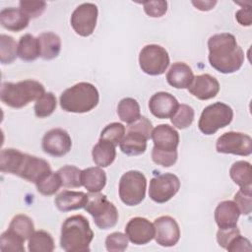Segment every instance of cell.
<instances>
[{"label":"cell","mask_w":252,"mask_h":252,"mask_svg":"<svg viewBox=\"0 0 252 252\" xmlns=\"http://www.w3.org/2000/svg\"><path fill=\"white\" fill-rule=\"evenodd\" d=\"M194 109L188 104H179L174 114L170 117V121L178 129L188 128L194 120Z\"/></svg>","instance_id":"cell-37"},{"label":"cell","mask_w":252,"mask_h":252,"mask_svg":"<svg viewBox=\"0 0 252 252\" xmlns=\"http://www.w3.org/2000/svg\"><path fill=\"white\" fill-rule=\"evenodd\" d=\"M45 94L44 87L35 80H24L18 83L4 82L1 86L2 102L12 108H22L31 101L37 100Z\"/></svg>","instance_id":"cell-4"},{"label":"cell","mask_w":252,"mask_h":252,"mask_svg":"<svg viewBox=\"0 0 252 252\" xmlns=\"http://www.w3.org/2000/svg\"><path fill=\"white\" fill-rule=\"evenodd\" d=\"M192 4L201 11H209L214 8L217 1H192Z\"/></svg>","instance_id":"cell-49"},{"label":"cell","mask_w":252,"mask_h":252,"mask_svg":"<svg viewBox=\"0 0 252 252\" xmlns=\"http://www.w3.org/2000/svg\"><path fill=\"white\" fill-rule=\"evenodd\" d=\"M125 234L133 244L144 245L155 238V226L145 218H132L126 224Z\"/></svg>","instance_id":"cell-14"},{"label":"cell","mask_w":252,"mask_h":252,"mask_svg":"<svg viewBox=\"0 0 252 252\" xmlns=\"http://www.w3.org/2000/svg\"><path fill=\"white\" fill-rule=\"evenodd\" d=\"M30 22V18L20 8H4L0 12L1 26L11 32H18L25 30Z\"/></svg>","instance_id":"cell-22"},{"label":"cell","mask_w":252,"mask_h":252,"mask_svg":"<svg viewBox=\"0 0 252 252\" xmlns=\"http://www.w3.org/2000/svg\"><path fill=\"white\" fill-rule=\"evenodd\" d=\"M216 150L220 154L247 157L252 153V139L241 132H226L218 138Z\"/></svg>","instance_id":"cell-9"},{"label":"cell","mask_w":252,"mask_h":252,"mask_svg":"<svg viewBox=\"0 0 252 252\" xmlns=\"http://www.w3.org/2000/svg\"><path fill=\"white\" fill-rule=\"evenodd\" d=\"M88 199L89 195L82 191L64 190L55 197L54 203L60 212H69L85 208Z\"/></svg>","instance_id":"cell-20"},{"label":"cell","mask_w":252,"mask_h":252,"mask_svg":"<svg viewBox=\"0 0 252 252\" xmlns=\"http://www.w3.org/2000/svg\"><path fill=\"white\" fill-rule=\"evenodd\" d=\"M154 147L159 150L175 151L179 144L178 132L168 124H159L153 129L152 136Z\"/></svg>","instance_id":"cell-18"},{"label":"cell","mask_w":252,"mask_h":252,"mask_svg":"<svg viewBox=\"0 0 252 252\" xmlns=\"http://www.w3.org/2000/svg\"><path fill=\"white\" fill-rule=\"evenodd\" d=\"M193 79L192 69L184 62L173 63L166 74L167 83L175 89H188Z\"/></svg>","instance_id":"cell-19"},{"label":"cell","mask_w":252,"mask_h":252,"mask_svg":"<svg viewBox=\"0 0 252 252\" xmlns=\"http://www.w3.org/2000/svg\"><path fill=\"white\" fill-rule=\"evenodd\" d=\"M20 9L31 19L39 17L45 10L46 3L43 1H20Z\"/></svg>","instance_id":"cell-43"},{"label":"cell","mask_w":252,"mask_h":252,"mask_svg":"<svg viewBox=\"0 0 252 252\" xmlns=\"http://www.w3.org/2000/svg\"><path fill=\"white\" fill-rule=\"evenodd\" d=\"M147 189V179L138 170L125 172L119 181V197L127 206H137L145 198Z\"/></svg>","instance_id":"cell-7"},{"label":"cell","mask_w":252,"mask_h":252,"mask_svg":"<svg viewBox=\"0 0 252 252\" xmlns=\"http://www.w3.org/2000/svg\"><path fill=\"white\" fill-rule=\"evenodd\" d=\"M28 248L31 252H51L54 250V241L49 232L37 230L30 237Z\"/></svg>","instance_id":"cell-31"},{"label":"cell","mask_w":252,"mask_h":252,"mask_svg":"<svg viewBox=\"0 0 252 252\" xmlns=\"http://www.w3.org/2000/svg\"><path fill=\"white\" fill-rule=\"evenodd\" d=\"M153 129L154 128H153L152 122L146 116H140L137 120L130 123L127 127V131L139 133L144 137H146L148 140L152 136Z\"/></svg>","instance_id":"cell-44"},{"label":"cell","mask_w":252,"mask_h":252,"mask_svg":"<svg viewBox=\"0 0 252 252\" xmlns=\"http://www.w3.org/2000/svg\"><path fill=\"white\" fill-rule=\"evenodd\" d=\"M155 239L162 247L174 246L180 238V228L176 220L169 216H161L155 220Z\"/></svg>","instance_id":"cell-13"},{"label":"cell","mask_w":252,"mask_h":252,"mask_svg":"<svg viewBox=\"0 0 252 252\" xmlns=\"http://www.w3.org/2000/svg\"><path fill=\"white\" fill-rule=\"evenodd\" d=\"M93 160L99 167L109 166L116 158L115 146L110 142L104 140H98L94 145L92 152Z\"/></svg>","instance_id":"cell-27"},{"label":"cell","mask_w":252,"mask_h":252,"mask_svg":"<svg viewBox=\"0 0 252 252\" xmlns=\"http://www.w3.org/2000/svg\"><path fill=\"white\" fill-rule=\"evenodd\" d=\"M239 216L240 212L234 201H222L215 210V220L220 228L236 226Z\"/></svg>","instance_id":"cell-21"},{"label":"cell","mask_w":252,"mask_h":252,"mask_svg":"<svg viewBox=\"0 0 252 252\" xmlns=\"http://www.w3.org/2000/svg\"><path fill=\"white\" fill-rule=\"evenodd\" d=\"M24 240L18 235L7 229L1 234L0 237V250L1 251H13V252H25Z\"/></svg>","instance_id":"cell-38"},{"label":"cell","mask_w":252,"mask_h":252,"mask_svg":"<svg viewBox=\"0 0 252 252\" xmlns=\"http://www.w3.org/2000/svg\"><path fill=\"white\" fill-rule=\"evenodd\" d=\"M18 56L24 61H34L37 57H40L37 37L31 33L22 35L18 43Z\"/></svg>","instance_id":"cell-28"},{"label":"cell","mask_w":252,"mask_h":252,"mask_svg":"<svg viewBox=\"0 0 252 252\" xmlns=\"http://www.w3.org/2000/svg\"><path fill=\"white\" fill-rule=\"evenodd\" d=\"M105 247L109 252H122L128 247V237L122 232H112L106 236Z\"/></svg>","instance_id":"cell-41"},{"label":"cell","mask_w":252,"mask_h":252,"mask_svg":"<svg viewBox=\"0 0 252 252\" xmlns=\"http://www.w3.org/2000/svg\"><path fill=\"white\" fill-rule=\"evenodd\" d=\"M37 39L39 42L40 57L43 60H51L59 55L61 50V39L56 33L52 32H41Z\"/></svg>","instance_id":"cell-23"},{"label":"cell","mask_w":252,"mask_h":252,"mask_svg":"<svg viewBox=\"0 0 252 252\" xmlns=\"http://www.w3.org/2000/svg\"><path fill=\"white\" fill-rule=\"evenodd\" d=\"M125 134V127L123 124L118 122H113L106 125L100 133V140L110 142L115 147L121 142Z\"/></svg>","instance_id":"cell-39"},{"label":"cell","mask_w":252,"mask_h":252,"mask_svg":"<svg viewBox=\"0 0 252 252\" xmlns=\"http://www.w3.org/2000/svg\"><path fill=\"white\" fill-rule=\"evenodd\" d=\"M152 159L155 163L161 165L163 167H169L173 165L177 160V150L175 151H166L153 148L152 151Z\"/></svg>","instance_id":"cell-40"},{"label":"cell","mask_w":252,"mask_h":252,"mask_svg":"<svg viewBox=\"0 0 252 252\" xmlns=\"http://www.w3.org/2000/svg\"><path fill=\"white\" fill-rule=\"evenodd\" d=\"M82 184L90 193H98L106 184V174L100 167H88L82 170Z\"/></svg>","instance_id":"cell-26"},{"label":"cell","mask_w":252,"mask_h":252,"mask_svg":"<svg viewBox=\"0 0 252 252\" xmlns=\"http://www.w3.org/2000/svg\"><path fill=\"white\" fill-rule=\"evenodd\" d=\"M179 188L180 180L175 174H159L151 179L149 196L154 202L163 204L169 201L178 192Z\"/></svg>","instance_id":"cell-10"},{"label":"cell","mask_w":252,"mask_h":252,"mask_svg":"<svg viewBox=\"0 0 252 252\" xmlns=\"http://www.w3.org/2000/svg\"><path fill=\"white\" fill-rule=\"evenodd\" d=\"M251 187L250 188H240L238 192L234 195V202L237 205L240 214L250 215L251 213Z\"/></svg>","instance_id":"cell-42"},{"label":"cell","mask_w":252,"mask_h":252,"mask_svg":"<svg viewBox=\"0 0 252 252\" xmlns=\"http://www.w3.org/2000/svg\"><path fill=\"white\" fill-rule=\"evenodd\" d=\"M94 232L89 220L82 215H74L65 220L61 226L60 246L67 252L90 251Z\"/></svg>","instance_id":"cell-2"},{"label":"cell","mask_w":252,"mask_h":252,"mask_svg":"<svg viewBox=\"0 0 252 252\" xmlns=\"http://www.w3.org/2000/svg\"><path fill=\"white\" fill-rule=\"evenodd\" d=\"M226 250L229 252H237V251H251V243L250 241L242 236L241 234L236 235L231 239L228 243Z\"/></svg>","instance_id":"cell-47"},{"label":"cell","mask_w":252,"mask_h":252,"mask_svg":"<svg viewBox=\"0 0 252 252\" xmlns=\"http://www.w3.org/2000/svg\"><path fill=\"white\" fill-rule=\"evenodd\" d=\"M25 155L16 149H3L0 153V170L4 173L18 175Z\"/></svg>","instance_id":"cell-24"},{"label":"cell","mask_w":252,"mask_h":252,"mask_svg":"<svg viewBox=\"0 0 252 252\" xmlns=\"http://www.w3.org/2000/svg\"><path fill=\"white\" fill-rule=\"evenodd\" d=\"M117 114L123 122L130 124L141 116L140 105L136 99L124 97L118 102Z\"/></svg>","instance_id":"cell-32"},{"label":"cell","mask_w":252,"mask_h":252,"mask_svg":"<svg viewBox=\"0 0 252 252\" xmlns=\"http://www.w3.org/2000/svg\"><path fill=\"white\" fill-rule=\"evenodd\" d=\"M141 70L151 76L163 74L169 65V56L165 48L158 44H148L139 54Z\"/></svg>","instance_id":"cell-8"},{"label":"cell","mask_w":252,"mask_h":252,"mask_svg":"<svg viewBox=\"0 0 252 252\" xmlns=\"http://www.w3.org/2000/svg\"><path fill=\"white\" fill-rule=\"evenodd\" d=\"M232 118V108L223 102L218 101L204 108L198 122V127L203 134L213 135L219 129L230 124Z\"/></svg>","instance_id":"cell-6"},{"label":"cell","mask_w":252,"mask_h":252,"mask_svg":"<svg viewBox=\"0 0 252 252\" xmlns=\"http://www.w3.org/2000/svg\"><path fill=\"white\" fill-rule=\"evenodd\" d=\"M236 21L241 25L245 27H249L252 22V16H251V5L243 6L240 10H238L235 14Z\"/></svg>","instance_id":"cell-48"},{"label":"cell","mask_w":252,"mask_h":252,"mask_svg":"<svg viewBox=\"0 0 252 252\" xmlns=\"http://www.w3.org/2000/svg\"><path fill=\"white\" fill-rule=\"evenodd\" d=\"M99 94L91 83L81 82L66 89L60 95V106L63 110L73 113H86L93 110L98 103Z\"/></svg>","instance_id":"cell-3"},{"label":"cell","mask_w":252,"mask_h":252,"mask_svg":"<svg viewBox=\"0 0 252 252\" xmlns=\"http://www.w3.org/2000/svg\"><path fill=\"white\" fill-rule=\"evenodd\" d=\"M98 10L94 3L79 5L71 16V26L75 32L81 36L91 35L96 26Z\"/></svg>","instance_id":"cell-11"},{"label":"cell","mask_w":252,"mask_h":252,"mask_svg":"<svg viewBox=\"0 0 252 252\" xmlns=\"http://www.w3.org/2000/svg\"><path fill=\"white\" fill-rule=\"evenodd\" d=\"M37 191L44 196H51L55 194L62 186L61 178L57 172L50 171L40 180L35 183Z\"/></svg>","instance_id":"cell-35"},{"label":"cell","mask_w":252,"mask_h":252,"mask_svg":"<svg viewBox=\"0 0 252 252\" xmlns=\"http://www.w3.org/2000/svg\"><path fill=\"white\" fill-rule=\"evenodd\" d=\"M50 171V165L45 159L26 154L18 176L35 184Z\"/></svg>","instance_id":"cell-15"},{"label":"cell","mask_w":252,"mask_h":252,"mask_svg":"<svg viewBox=\"0 0 252 252\" xmlns=\"http://www.w3.org/2000/svg\"><path fill=\"white\" fill-rule=\"evenodd\" d=\"M41 147L45 154L60 158L70 152L72 140L67 131L61 128H54L44 134Z\"/></svg>","instance_id":"cell-12"},{"label":"cell","mask_w":252,"mask_h":252,"mask_svg":"<svg viewBox=\"0 0 252 252\" xmlns=\"http://www.w3.org/2000/svg\"><path fill=\"white\" fill-rule=\"evenodd\" d=\"M8 229L26 241L29 240L34 232V224L30 217L20 214L12 219Z\"/></svg>","instance_id":"cell-30"},{"label":"cell","mask_w":252,"mask_h":252,"mask_svg":"<svg viewBox=\"0 0 252 252\" xmlns=\"http://www.w3.org/2000/svg\"><path fill=\"white\" fill-rule=\"evenodd\" d=\"M189 93L200 100H208L215 97L220 91L219 81L210 74H202L194 77L188 87Z\"/></svg>","instance_id":"cell-17"},{"label":"cell","mask_w":252,"mask_h":252,"mask_svg":"<svg viewBox=\"0 0 252 252\" xmlns=\"http://www.w3.org/2000/svg\"><path fill=\"white\" fill-rule=\"evenodd\" d=\"M238 234H240V230L237 228V226L220 228L217 232V241L220 246L226 249V247H227L228 243L231 241V239Z\"/></svg>","instance_id":"cell-46"},{"label":"cell","mask_w":252,"mask_h":252,"mask_svg":"<svg viewBox=\"0 0 252 252\" xmlns=\"http://www.w3.org/2000/svg\"><path fill=\"white\" fill-rule=\"evenodd\" d=\"M147 141L148 139L143 135L127 131L126 135L119 143V147L121 152L127 156H139L146 152Z\"/></svg>","instance_id":"cell-25"},{"label":"cell","mask_w":252,"mask_h":252,"mask_svg":"<svg viewBox=\"0 0 252 252\" xmlns=\"http://www.w3.org/2000/svg\"><path fill=\"white\" fill-rule=\"evenodd\" d=\"M18 56V45L15 39L7 34L0 35V61L2 64L13 63Z\"/></svg>","instance_id":"cell-33"},{"label":"cell","mask_w":252,"mask_h":252,"mask_svg":"<svg viewBox=\"0 0 252 252\" xmlns=\"http://www.w3.org/2000/svg\"><path fill=\"white\" fill-rule=\"evenodd\" d=\"M62 186L66 188H78L82 184V170L74 165H65L58 169Z\"/></svg>","instance_id":"cell-34"},{"label":"cell","mask_w":252,"mask_h":252,"mask_svg":"<svg viewBox=\"0 0 252 252\" xmlns=\"http://www.w3.org/2000/svg\"><path fill=\"white\" fill-rule=\"evenodd\" d=\"M230 178L240 188L251 187V164L245 160L235 161L229 169Z\"/></svg>","instance_id":"cell-29"},{"label":"cell","mask_w":252,"mask_h":252,"mask_svg":"<svg viewBox=\"0 0 252 252\" xmlns=\"http://www.w3.org/2000/svg\"><path fill=\"white\" fill-rule=\"evenodd\" d=\"M85 210L93 217L95 225L100 229L113 227L118 220V211L106 196L98 193L89 194Z\"/></svg>","instance_id":"cell-5"},{"label":"cell","mask_w":252,"mask_h":252,"mask_svg":"<svg viewBox=\"0 0 252 252\" xmlns=\"http://www.w3.org/2000/svg\"><path fill=\"white\" fill-rule=\"evenodd\" d=\"M209 62L218 72L231 74L238 71L244 62V52L233 34L221 32L208 40Z\"/></svg>","instance_id":"cell-1"},{"label":"cell","mask_w":252,"mask_h":252,"mask_svg":"<svg viewBox=\"0 0 252 252\" xmlns=\"http://www.w3.org/2000/svg\"><path fill=\"white\" fill-rule=\"evenodd\" d=\"M144 6L145 13L152 18L162 17L167 11L166 1H146L142 3Z\"/></svg>","instance_id":"cell-45"},{"label":"cell","mask_w":252,"mask_h":252,"mask_svg":"<svg viewBox=\"0 0 252 252\" xmlns=\"http://www.w3.org/2000/svg\"><path fill=\"white\" fill-rule=\"evenodd\" d=\"M56 105L57 101L55 95L52 93L47 92L35 101L33 107L34 114L38 118L48 117L54 112Z\"/></svg>","instance_id":"cell-36"},{"label":"cell","mask_w":252,"mask_h":252,"mask_svg":"<svg viewBox=\"0 0 252 252\" xmlns=\"http://www.w3.org/2000/svg\"><path fill=\"white\" fill-rule=\"evenodd\" d=\"M178 105L177 99L166 92L156 93L149 100L151 113L159 119L170 118L176 111Z\"/></svg>","instance_id":"cell-16"}]
</instances>
